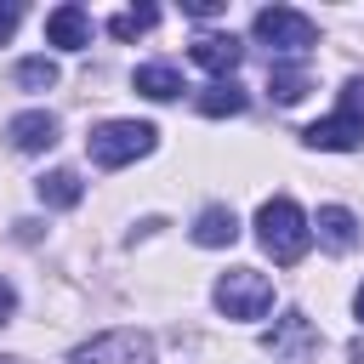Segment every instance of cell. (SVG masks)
<instances>
[{"mask_svg":"<svg viewBox=\"0 0 364 364\" xmlns=\"http://www.w3.org/2000/svg\"><path fill=\"white\" fill-rule=\"evenodd\" d=\"M256 239H262V250L279 262V267H296L307 250H313V228H307V216H301V205L296 199H267L262 210H256Z\"/></svg>","mask_w":364,"mask_h":364,"instance_id":"cell-1","label":"cell"},{"mask_svg":"<svg viewBox=\"0 0 364 364\" xmlns=\"http://www.w3.org/2000/svg\"><path fill=\"white\" fill-rule=\"evenodd\" d=\"M250 28H256V40L273 51V63L307 57V51H313V40H318V23H313L307 11H296V6H262Z\"/></svg>","mask_w":364,"mask_h":364,"instance_id":"cell-2","label":"cell"},{"mask_svg":"<svg viewBox=\"0 0 364 364\" xmlns=\"http://www.w3.org/2000/svg\"><path fill=\"white\" fill-rule=\"evenodd\" d=\"M154 142H159V131H154L148 119H102V125L85 136L91 165H102V171H119V165L154 154Z\"/></svg>","mask_w":364,"mask_h":364,"instance_id":"cell-3","label":"cell"},{"mask_svg":"<svg viewBox=\"0 0 364 364\" xmlns=\"http://www.w3.org/2000/svg\"><path fill=\"white\" fill-rule=\"evenodd\" d=\"M301 142H307V148H324V154L358 148V142H364V80H347L336 114H330V119H313V125L301 131Z\"/></svg>","mask_w":364,"mask_h":364,"instance_id":"cell-4","label":"cell"},{"mask_svg":"<svg viewBox=\"0 0 364 364\" xmlns=\"http://www.w3.org/2000/svg\"><path fill=\"white\" fill-rule=\"evenodd\" d=\"M210 296H216V307H222L228 318H267V307H273V279L256 273V267H228Z\"/></svg>","mask_w":364,"mask_h":364,"instance_id":"cell-5","label":"cell"},{"mask_svg":"<svg viewBox=\"0 0 364 364\" xmlns=\"http://www.w3.org/2000/svg\"><path fill=\"white\" fill-rule=\"evenodd\" d=\"M68 364H154V341L142 330H102L68 353Z\"/></svg>","mask_w":364,"mask_h":364,"instance_id":"cell-6","label":"cell"},{"mask_svg":"<svg viewBox=\"0 0 364 364\" xmlns=\"http://www.w3.org/2000/svg\"><path fill=\"white\" fill-rule=\"evenodd\" d=\"M267 353H279V358H296V364H301L307 353H318V330H313V318L290 307V313H284V318L267 330Z\"/></svg>","mask_w":364,"mask_h":364,"instance_id":"cell-7","label":"cell"},{"mask_svg":"<svg viewBox=\"0 0 364 364\" xmlns=\"http://www.w3.org/2000/svg\"><path fill=\"white\" fill-rule=\"evenodd\" d=\"M6 136H11L17 154H46V148L57 142V119H51L46 108H28V114H11Z\"/></svg>","mask_w":364,"mask_h":364,"instance_id":"cell-8","label":"cell"},{"mask_svg":"<svg viewBox=\"0 0 364 364\" xmlns=\"http://www.w3.org/2000/svg\"><path fill=\"white\" fill-rule=\"evenodd\" d=\"M46 46H63V51L91 46V11H85V6H57V11L46 17Z\"/></svg>","mask_w":364,"mask_h":364,"instance_id":"cell-9","label":"cell"},{"mask_svg":"<svg viewBox=\"0 0 364 364\" xmlns=\"http://www.w3.org/2000/svg\"><path fill=\"white\" fill-rule=\"evenodd\" d=\"M205 74H216V80H228L233 68H239V57H245V46L233 40V34H199L193 40V51H188Z\"/></svg>","mask_w":364,"mask_h":364,"instance_id":"cell-10","label":"cell"},{"mask_svg":"<svg viewBox=\"0 0 364 364\" xmlns=\"http://www.w3.org/2000/svg\"><path fill=\"white\" fill-rule=\"evenodd\" d=\"M313 233H318V245H324V250H336V256H341V250H353V245H358V216H353V210H341V205H324V210H318V222H313Z\"/></svg>","mask_w":364,"mask_h":364,"instance_id":"cell-11","label":"cell"},{"mask_svg":"<svg viewBox=\"0 0 364 364\" xmlns=\"http://www.w3.org/2000/svg\"><path fill=\"white\" fill-rule=\"evenodd\" d=\"M233 239H239V216H233L228 205H205V210L193 216V245L216 250V245H233Z\"/></svg>","mask_w":364,"mask_h":364,"instance_id":"cell-12","label":"cell"},{"mask_svg":"<svg viewBox=\"0 0 364 364\" xmlns=\"http://www.w3.org/2000/svg\"><path fill=\"white\" fill-rule=\"evenodd\" d=\"M131 85L142 91V97H154V102H171V97H182L188 85H182V74L171 68V63H142L136 74H131Z\"/></svg>","mask_w":364,"mask_h":364,"instance_id":"cell-13","label":"cell"},{"mask_svg":"<svg viewBox=\"0 0 364 364\" xmlns=\"http://www.w3.org/2000/svg\"><path fill=\"white\" fill-rule=\"evenodd\" d=\"M34 188H40V199H46L51 210H74V205H80V193H85V182H80L74 171H46Z\"/></svg>","mask_w":364,"mask_h":364,"instance_id":"cell-14","label":"cell"},{"mask_svg":"<svg viewBox=\"0 0 364 364\" xmlns=\"http://www.w3.org/2000/svg\"><path fill=\"white\" fill-rule=\"evenodd\" d=\"M307 85H313V80H307V63H273V68H267V91H273L279 102H301Z\"/></svg>","mask_w":364,"mask_h":364,"instance_id":"cell-15","label":"cell"},{"mask_svg":"<svg viewBox=\"0 0 364 364\" xmlns=\"http://www.w3.org/2000/svg\"><path fill=\"white\" fill-rule=\"evenodd\" d=\"M199 114H205V119L245 114V91H239L233 80H216V85H205V91H199Z\"/></svg>","mask_w":364,"mask_h":364,"instance_id":"cell-16","label":"cell"},{"mask_svg":"<svg viewBox=\"0 0 364 364\" xmlns=\"http://www.w3.org/2000/svg\"><path fill=\"white\" fill-rule=\"evenodd\" d=\"M154 23H159V11H154V6H136V11H114V17H108V34H114V40H136V34H148Z\"/></svg>","mask_w":364,"mask_h":364,"instance_id":"cell-17","label":"cell"},{"mask_svg":"<svg viewBox=\"0 0 364 364\" xmlns=\"http://www.w3.org/2000/svg\"><path fill=\"white\" fill-rule=\"evenodd\" d=\"M17 85L23 91H51L57 85V63L51 57H23L17 63Z\"/></svg>","mask_w":364,"mask_h":364,"instance_id":"cell-18","label":"cell"},{"mask_svg":"<svg viewBox=\"0 0 364 364\" xmlns=\"http://www.w3.org/2000/svg\"><path fill=\"white\" fill-rule=\"evenodd\" d=\"M182 11L188 17H216V11H228V0H182Z\"/></svg>","mask_w":364,"mask_h":364,"instance_id":"cell-19","label":"cell"},{"mask_svg":"<svg viewBox=\"0 0 364 364\" xmlns=\"http://www.w3.org/2000/svg\"><path fill=\"white\" fill-rule=\"evenodd\" d=\"M17 23H23V6H17V0H11V6H0V46L11 40V28H17Z\"/></svg>","mask_w":364,"mask_h":364,"instance_id":"cell-20","label":"cell"},{"mask_svg":"<svg viewBox=\"0 0 364 364\" xmlns=\"http://www.w3.org/2000/svg\"><path fill=\"white\" fill-rule=\"evenodd\" d=\"M11 307H17V290H11V284H6V279H0V324H6V318H11Z\"/></svg>","mask_w":364,"mask_h":364,"instance_id":"cell-21","label":"cell"},{"mask_svg":"<svg viewBox=\"0 0 364 364\" xmlns=\"http://www.w3.org/2000/svg\"><path fill=\"white\" fill-rule=\"evenodd\" d=\"M353 307H358V318H364V284H358V296H353Z\"/></svg>","mask_w":364,"mask_h":364,"instance_id":"cell-22","label":"cell"}]
</instances>
